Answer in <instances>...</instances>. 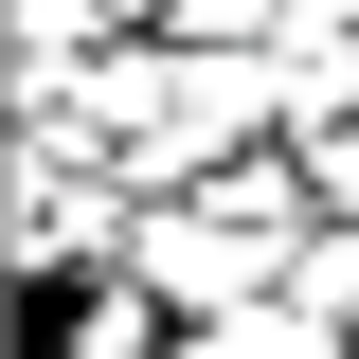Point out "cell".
<instances>
[{
  "mask_svg": "<svg viewBox=\"0 0 359 359\" xmlns=\"http://www.w3.org/2000/svg\"><path fill=\"white\" fill-rule=\"evenodd\" d=\"M180 359H359L341 323H306V306H233V323H198Z\"/></svg>",
  "mask_w": 359,
  "mask_h": 359,
  "instance_id": "cell-1",
  "label": "cell"
}]
</instances>
